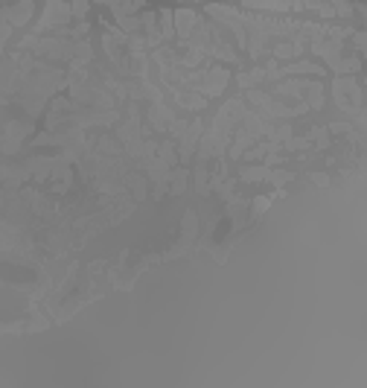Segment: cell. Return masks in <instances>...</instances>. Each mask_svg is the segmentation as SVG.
<instances>
[{"label":"cell","mask_w":367,"mask_h":388,"mask_svg":"<svg viewBox=\"0 0 367 388\" xmlns=\"http://www.w3.org/2000/svg\"><path fill=\"white\" fill-rule=\"evenodd\" d=\"M73 12H76V15H85V12H88V0H73Z\"/></svg>","instance_id":"cell-1"}]
</instances>
